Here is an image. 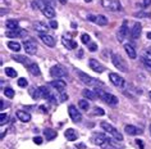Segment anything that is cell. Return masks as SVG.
I'll use <instances>...</instances> for the list:
<instances>
[{
    "instance_id": "obj_16",
    "label": "cell",
    "mask_w": 151,
    "mask_h": 149,
    "mask_svg": "<svg viewBox=\"0 0 151 149\" xmlns=\"http://www.w3.org/2000/svg\"><path fill=\"white\" fill-rule=\"evenodd\" d=\"M127 23H128L127 21H123L122 26L119 27V31H118V33H116V37H118L119 41H123L124 37H126L127 33H128V26H127Z\"/></svg>"
},
{
    "instance_id": "obj_11",
    "label": "cell",
    "mask_w": 151,
    "mask_h": 149,
    "mask_svg": "<svg viewBox=\"0 0 151 149\" xmlns=\"http://www.w3.org/2000/svg\"><path fill=\"white\" fill-rule=\"evenodd\" d=\"M88 66L93 72H96V73H101V72H104V70H105V67L96 59H90L88 60Z\"/></svg>"
},
{
    "instance_id": "obj_52",
    "label": "cell",
    "mask_w": 151,
    "mask_h": 149,
    "mask_svg": "<svg viewBox=\"0 0 151 149\" xmlns=\"http://www.w3.org/2000/svg\"><path fill=\"white\" fill-rule=\"evenodd\" d=\"M44 1H45V3H47V4H49V0H44Z\"/></svg>"
},
{
    "instance_id": "obj_28",
    "label": "cell",
    "mask_w": 151,
    "mask_h": 149,
    "mask_svg": "<svg viewBox=\"0 0 151 149\" xmlns=\"http://www.w3.org/2000/svg\"><path fill=\"white\" fill-rule=\"evenodd\" d=\"M5 26L8 30H17L19 28V23H18V21L16 20H8L5 22Z\"/></svg>"
},
{
    "instance_id": "obj_24",
    "label": "cell",
    "mask_w": 151,
    "mask_h": 149,
    "mask_svg": "<svg viewBox=\"0 0 151 149\" xmlns=\"http://www.w3.org/2000/svg\"><path fill=\"white\" fill-rule=\"evenodd\" d=\"M64 135H65L67 140H69V141H74V140H77V137H78L77 132H76V130H73V129H68Z\"/></svg>"
},
{
    "instance_id": "obj_19",
    "label": "cell",
    "mask_w": 151,
    "mask_h": 149,
    "mask_svg": "<svg viewBox=\"0 0 151 149\" xmlns=\"http://www.w3.org/2000/svg\"><path fill=\"white\" fill-rule=\"evenodd\" d=\"M62 43H63L64 47H65L67 49H69V50H72V49H76V48L78 47L76 41L70 40L69 37H67V36H63V37H62Z\"/></svg>"
},
{
    "instance_id": "obj_38",
    "label": "cell",
    "mask_w": 151,
    "mask_h": 149,
    "mask_svg": "<svg viewBox=\"0 0 151 149\" xmlns=\"http://www.w3.org/2000/svg\"><path fill=\"white\" fill-rule=\"evenodd\" d=\"M93 114H99V116H103V114H104V109H103V108H99V107H96V108L93 109Z\"/></svg>"
},
{
    "instance_id": "obj_3",
    "label": "cell",
    "mask_w": 151,
    "mask_h": 149,
    "mask_svg": "<svg viewBox=\"0 0 151 149\" xmlns=\"http://www.w3.org/2000/svg\"><path fill=\"white\" fill-rule=\"evenodd\" d=\"M101 127H103V130H105V131H106L109 135L110 136H113L114 137L115 140H119V141H122L123 140V136H122V134H120L118 130H116L114 126H111L110 124H109V122H105V121H103L101 122Z\"/></svg>"
},
{
    "instance_id": "obj_4",
    "label": "cell",
    "mask_w": 151,
    "mask_h": 149,
    "mask_svg": "<svg viewBox=\"0 0 151 149\" xmlns=\"http://www.w3.org/2000/svg\"><path fill=\"white\" fill-rule=\"evenodd\" d=\"M50 76H52L54 78L67 77V76H68V71L62 66V64H55V66H52L50 68Z\"/></svg>"
},
{
    "instance_id": "obj_41",
    "label": "cell",
    "mask_w": 151,
    "mask_h": 149,
    "mask_svg": "<svg viewBox=\"0 0 151 149\" xmlns=\"http://www.w3.org/2000/svg\"><path fill=\"white\" fill-rule=\"evenodd\" d=\"M33 143H35V144H41V143H42V137L35 136V137H33Z\"/></svg>"
},
{
    "instance_id": "obj_31",
    "label": "cell",
    "mask_w": 151,
    "mask_h": 149,
    "mask_svg": "<svg viewBox=\"0 0 151 149\" xmlns=\"http://www.w3.org/2000/svg\"><path fill=\"white\" fill-rule=\"evenodd\" d=\"M31 95L33 99H40L42 98V93H41L40 87H35V89H31Z\"/></svg>"
},
{
    "instance_id": "obj_35",
    "label": "cell",
    "mask_w": 151,
    "mask_h": 149,
    "mask_svg": "<svg viewBox=\"0 0 151 149\" xmlns=\"http://www.w3.org/2000/svg\"><path fill=\"white\" fill-rule=\"evenodd\" d=\"M4 94H5L9 99H12V98L14 97V90L10 89V87H6V89H4Z\"/></svg>"
},
{
    "instance_id": "obj_12",
    "label": "cell",
    "mask_w": 151,
    "mask_h": 149,
    "mask_svg": "<svg viewBox=\"0 0 151 149\" xmlns=\"http://www.w3.org/2000/svg\"><path fill=\"white\" fill-rule=\"evenodd\" d=\"M47 85L50 86V87H52V89L58 90V91H63L64 89H65L67 84H65V81H63V80H60V78H55L54 81L49 82Z\"/></svg>"
},
{
    "instance_id": "obj_34",
    "label": "cell",
    "mask_w": 151,
    "mask_h": 149,
    "mask_svg": "<svg viewBox=\"0 0 151 149\" xmlns=\"http://www.w3.org/2000/svg\"><path fill=\"white\" fill-rule=\"evenodd\" d=\"M9 121V116L6 113H1L0 114V125H5Z\"/></svg>"
},
{
    "instance_id": "obj_13",
    "label": "cell",
    "mask_w": 151,
    "mask_h": 149,
    "mask_svg": "<svg viewBox=\"0 0 151 149\" xmlns=\"http://www.w3.org/2000/svg\"><path fill=\"white\" fill-rule=\"evenodd\" d=\"M12 58H13L14 60H17L18 63H21V64H23V66H26V67L31 66V64L33 63L27 55H21V54H17V55H16V54H13Z\"/></svg>"
},
{
    "instance_id": "obj_20",
    "label": "cell",
    "mask_w": 151,
    "mask_h": 149,
    "mask_svg": "<svg viewBox=\"0 0 151 149\" xmlns=\"http://www.w3.org/2000/svg\"><path fill=\"white\" fill-rule=\"evenodd\" d=\"M16 116H17L18 120L22 121V122H29V121H31V114L27 113V112H24V110H17Z\"/></svg>"
},
{
    "instance_id": "obj_26",
    "label": "cell",
    "mask_w": 151,
    "mask_h": 149,
    "mask_svg": "<svg viewBox=\"0 0 151 149\" xmlns=\"http://www.w3.org/2000/svg\"><path fill=\"white\" fill-rule=\"evenodd\" d=\"M82 95H83L85 98L90 99V100H96V98H97V95H96L95 91H91L88 89H85L83 91H82Z\"/></svg>"
},
{
    "instance_id": "obj_46",
    "label": "cell",
    "mask_w": 151,
    "mask_h": 149,
    "mask_svg": "<svg viewBox=\"0 0 151 149\" xmlns=\"http://www.w3.org/2000/svg\"><path fill=\"white\" fill-rule=\"evenodd\" d=\"M77 149H85V144H83V143L78 144V145H77Z\"/></svg>"
},
{
    "instance_id": "obj_21",
    "label": "cell",
    "mask_w": 151,
    "mask_h": 149,
    "mask_svg": "<svg viewBox=\"0 0 151 149\" xmlns=\"http://www.w3.org/2000/svg\"><path fill=\"white\" fill-rule=\"evenodd\" d=\"M49 27H50V26H46L45 23H42V22H36V23H33V28L40 33H46L49 31Z\"/></svg>"
},
{
    "instance_id": "obj_54",
    "label": "cell",
    "mask_w": 151,
    "mask_h": 149,
    "mask_svg": "<svg viewBox=\"0 0 151 149\" xmlns=\"http://www.w3.org/2000/svg\"><path fill=\"white\" fill-rule=\"evenodd\" d=\"M149 95H150V98H151V91H150V93H149Z\"/></svg>"
},
{
    "instance_id": "obj_22",
    "label": "cell",
    "mask_w": 151,
    "mask_h": 149,
    "mask_svg": "<svg viewBox=\"0 0 151 149\" xmlns=\"http://www.w3.org/2000/svg\"><path fill=\"white\" fill-rule=\"evenodd\" d=\"M124 50H126V53L128 54V57H129L131 59H136V58H137V53H136L134 48L132 47V45L124 44Z\"/></svg>"
},
{
    "instance_id": "obj_27",
    "label": "cell",
    "mask_w": 151,
    "mask_h": 149,
    "mask_svg": "<svg viewBox=\"0 0 151 149\" xmlns=\"http://www.w3.org/2000/svg\"><path fill=\"white\" fill-rule=\"evenodd\" d=\"M93 23L99 25V26H106L108 25V18L105 16H95V21H93Z\"/></svg>"
},
{
    "instance_id": "obj_39",
    "label": "cell",
    "mask_w": 151,
    "mask_h": 149,
    "mask_svg": "<svg viewBox=\"0 0 151 149\" xmlns=\"http://www.w3.org/2000/svg\"><path fill=\"white\" fill-rule=\"evenodd\" d=\"M136 144L138 145V149H145V144H143V141H142V140L136 139Z\"/></svg>"
},
{
    "instance_id": "obj_7",
    "label": "cell",
    "mask_w": 151,
    "mask_h": 149,
    "mask_svg": "<svg viewBox=\"0 0 151 149\" xmlns=\"http://www.w3.org/2000/svg\"><path fill=\"white\" fill-rule=\"evenodd\" d=\"M106 140H108V136L103 132H93L91 136V141L95 145H99V147H104Z\"/></svg>"
},
{
    "instance_id": "obj_8",
    "label": "cell",
    "mask_w": 151,
    "mask_h": 149,
    "mask_svg": "<svg viewBox=\"0 0 151 149\" xmlns=\"http://www.w3.org/2000/svg\"><path fill=\"white\" fill-rule=\"evenodd\" d=\"M68 113H69L70 120L73 121L74 124H78V122H81V120H82V114H81L80 110H78L77 107L69 105V107H68Z\"/></svg>"
},
{
    "instance_id": "obj_36",
    "label": "cell",
    "mask_w": 151,
    "mask_h": 149,
    "mask_svg": "<svg viewBox=\"0 0 151 149\" xmlns=\"http://www.w3.org/2000/svg\"><path fill=\"white\" fill-rule=\"evenodd\" d=\"M90 40H91V39H90V36L87 35V33H83V35H81V41H82V43H83V44H90Z\"/></svg>"
},
{
    "instance_id": "obj_23",
    "label": "cell",
    "mask_w": 151,
    "mask_h": 149,
    "mask_svg": "<svg viewBox=\"0 0 151 149\" xmlns=\"http://www.w3.org/2000/svg\"><path fill=\"white\" fill-rule=\"evenodd\" d=\"M42 13H44V16L47 17V18H54L55 17V9L52 8L51 5H46V7H45V8L42 9Z\"/></svg>"
},
{
    "instance_id": "obj_44",
    "label": "cell",
    "mask_w": 151,
    "mask_h": 149,
    "mask_svg": "<svg viewBox=\"0 0 151 149\" xmlns=\"http://www.w3.org/2000/svg\"><path fill=\"white\" fill-rule=\"evenodd\" d=\"M136 17H150V14H146L143 12H139V13H136Z\"/></svg>"
},
{
    "instance_id": "obj_47",
    "label": "cell",
    "mask_w": 151,
    "mask_h": 149,
    "mask_svg": "<svg viewBox=\"0 0 151 149\" xmlns=\"http://www.w3.org/2000/svg\"><path fill=\"white\" fill-rule=\"evenodd\" d=\"M77 57H78V58H82V57H83V50H80V52H78Z\"/></svg>"
},
{
    "instance_id": "obj_49",
    "label": "cell",
    "mask_w": 151,
    "mask_h": 149,
    "mask_svg": "<svg viewBox=\"0 0 151 149\" xmlns=\"http://www.w3.org/2000/svg\"><path fill=\"white\" fill-rule=\"evenodd\" d=\"M147 39L151 40V32H147Z\"/></svg>"
},
{
    "instance_id": "obj_45",
    "label": "cell",
    "mask_w": 151,
    "mask_h": 149,
    "mask_svg": "<svg viewBox=\"0 0 151 149\" xmlns=\"http://www.w3.org/2000/svg\"><path fill=\"white\" fill-rule=\"evenodd\" d=\"M151 4V0H143V7H145V8H146V7H149Z\"/></svg>"
},
{
    "instance_id": "obj_53",
    "label": "cell",
    "mask_w": 151,
    "mask_h": 149,
    "mask_svg": "<svg viewBox=\"0 0 151 149\" xmlns=\"http://www.w3.org/2000/svg\"><path fill=\"white\" fill-rule=\"evenodd\" d=\"M150 134H151V125H150Z\"/></svg>"
},
{
    "instance_id": "obj_33",
    "label": "cell",
    "mask_w": 151,
    "mask_h": 149,
    "mask_svg": "<svg viewBox=\"0 0 151 149\" xmlns=\"http://www.w3.org/2000/svg\"><path fill=\"white\" fill-rule=\"evenodd\" d=\"M5 75L9 76V77H16V76H17V71L14 70V68L6 67V68H5Z\"/></svg>"
},
{
    "instance_id": "obj_32",
    "label": "cell",
    "mask_w": 151,
    "mask_h": 149,
    "mask_svg": "<svg viewBox=\"0 0 151 149\" xmlns=\"http://www.w3.org/2000/svg\"><path fill=\"white\" fill-rule=\"evenodd\" d=\"M78 107L82 109V110H88L90 108V104H88V102L87 100H85V99H82V100L78 102Z\"/></svg>"
},
{
    "instance_id": "obj_17",
    "label": "cell",
    "mask_w": 151,
    "mask_h": 149,
    "mask_svg": "<svg viewBox=\"0 0 151 149\" xmlns=\"http://www.w3.org/2000/svg\"><path fill=\"white\" fill-rule=\"evenodd\" d=\"M124 131L127 134H129V135H138V134L143 132V129L137 127V126H133V125H127L124 127Z\"/></svg>"
},
{
    "instance_id": "obj_5",
    "label": "cell",
    "mask_w": 151,
    "mask_h": 149,
    "mask_svg": "<svg viewBox=\"0 0 151 149\" xmlns=\"http://www.w3.org/2000/svg\"><path fill=\"white\" fill-rule=\"evenodd\" d=\"M111 62L115 66V68H118L120 72H127L128 71L126 62H124V59L119 54H113L111 55Z\"/></svg>"
},
{
    "instance_id": "obj_42",
    "label": "cell",
    "mask_w": 151,
    "mask_h": 149,
    "mask_svg": "<svg viewBox=\"0 0 151 149\" xmlns=\"http://www.w3.org/2000/svg\"><path fill=\"white\" fill-rule=\"evenodd\" d=\"M88 49H90L91 52H95L96 49H97V45L93 44V43H91V44H88Z\"/></svg>"
},
{
    "instance_id": "obj_37",
    "label": "cell",
    "mask_w": 151,
    "mask_h": 149,
    "mask_svg": "<svg viewBox=\"0 0 151 149\" xmlns=\"http://www.w3.org/2000/svg\"><path fill=\"white\" fill-rule=\"evenodd\" d=\"M18 85H19L21 87H26L28 85V82H27V80H26L24 77H21L19 80H18Z\"/></svg>"
},
{
    "instance_id": "obj_2",
    "label": "cell",
    "mask_w": 151,
    "mask_h": 149,
    "mask_svg": "<svg viewBox=\"0 0 151 149\" xmlns=\"http://www.w3.org/2000/svg\"><path fill=\"white\" fill-rule=\"evenodd\" d=\"M76 71V73H77V76L80 77V80L83 84H86V85H88V86H95V87H99V86H103V82L99 81V80H96V78H93L91 77V76H88V75H86L85 72H82L80 70H74Z\"/></svg>"
},
{
    "instance_id": "obj_40",
    "label": "cell",
    "mask_w": 151,
    "mask_h": 149,
    "mask_svg": "<svg viewBox=\"0 0 151 149\" xmlns=\"http://www.w3.org/2000/svg\"><path fill=\"white\" fill-rule=\"evenodd\" d=\"M49 26H50L52 30H56V28H58V22H56V21H51L50 23H49Z\"/></svg>"
},
{
    "instance_id": "obj_48",
    "label": "cell",
    "mask_w": 151,
    "mask_h": 149,
    "mask_svg": "<svg viewBox=\"0 0 151 149\" xmlns=\"http://www.w3.org/2000/svg\"><path fill=\"white\" fill-rule=\"evenodd\" d=\"M41 109H42V110H44V112H47V108H46V107H44V105H42V107H41Z\"/></svg>"
},
{
    "instance_id": "obj_30",
    "label": "cell",
    "mask_w": 151,
    "mask_h": 149,
    "mask_svg": "<svg viewBox=\"0 0 151 149\" xmlns=\"http://www.w3.org/2000/svg\"><path fill=\"white\" fill-rule=\"evenodd\" d=\"M27 70L31 72L33 76H40V75H41V71H40V68H39V66H37L36 63H32L31 66H28Z\"/></svg>"
},
{
    "instance_id": "obj_50",
    "label": "cell",
    "mask_w": 151,
    "mask_h": 149,
    "mask_svg": "<svg viewBox=\"0 0 151 149\" xmlns=\"http://www.w3.org/2000/svg\"><path fill=\"white\" fill-rule=\"evenodd\" d=\"M59 1L62 3V4H65V3H67V0H59Z\"/></svg>"
},
{
    "instance_id": "obj_43",
    "label": "cell",
    "mask_w": 151,
    "mask_h": 149,
    "mask_svg": "<svg viewBox=\"0 0 151 149\" xmlns=\"http://www.w3.org/2000/svg\"><path fill=\"white\" fill-rule=\"evenodd\" d=\"M67 99H68V95H67L65 93L60 94V99H59V100H60V102H64V100H67Z\"/></svg>"
},
{
    "instance_id": "obj_14",
    "label": "cell",
    "mask_w": 151,
    "mask_h": 149,
    "mask_svg": "<svg viewBox=\"0 0 151 149\" xmlns=\"http://www.w3.org/2000/svg\"><path fill=\"white\" fill-rule=\"evenodd\" d=\"M24 50L27 54H36L37 53V44L32 40L24 41Z\"/></svg>"
},
{
    "instance_id": "obj_10",
    "label": "cell",
    "mask_w": 151,
    "mask_h": 149,
    "mask_svg": "<svg viewBox=\"0 0 151 149\" xmlns=\"http://www.w3.org/2000/svg\"><path fill=\"white\" fill-rule=\"evenodd\" d=\"M5 35L8 37H10V39H18V37H24L27 35V32H26L24 30L17 28V30H8Z\"/></svg>"
},
{
    "instance_id": "obj_29",
    "label": "cell",
    "mask_w": 151,
    "mask_h": 149,
    "mask_svg": "<svg viewBox=\"0 0 151 149\" xmlns=\"http://www.w3.org/2000/svg\"><path fill=\"white\" fill-rule=\"evenodd\" d=\"M6 45H8V48L10 49V50H13V52H19L21 48H22L21 44L18 43V41H8Z\"/></svg>"
},
{
    "instance_id": "obj_15",
    "label": "cell",
    "mask_w": 151,
    "mask_h": 149,
    "mask_svg": "<svg viewBox=\"0 0 151 149\" xmlns=\"http://www.w3.org/2000/svg\"><path fill=\"white\" fill-rule=\"evenodd\" d=\"M40 39L42 40L44 44H46L49 48H54L55 47V39L50 35H47V33H39Z\"/></svg>"
},
{
    "instance_id": "obj_25",
    "label": "cell",
    "mask_w": 151,
    "mask_h": 149,
    "mask_svg": "<svg viewBox=\"0 0 151 149\" xmlns=\"http://www.w3.org/2000/svg\"><path fill=\"white\" fill-rule=\"evenodd\" d=\"M44 136L46 137L47 140H54L55 137H56V131L55 130H52V129H45L44 130Z\"/></svg>"
},
{
    "instance_id": "obj_51",
    "label": "cell",
    "mask_w": 151,
    "mask_h": 149,
    "mask_svg": "<svg viewBox=\"0 0 151 149\" xmlns=\"http://www.w3.org/2000/svg\"><path fill=\"white\" fill-rule=\"evenodd\" d=\"M85 1H86V3H90V1H92V0H85Z\"/></svg>"
},
{
    "instance_id": "obj_18",
    "label": "cell",
    "mask_w": 151,
    "mask_h": 149,
    "mask_svg": "<svg viewBox=\"0 0 151 149\" xmlns=\"http://www.w3.org/2000/svg\"><path fill=\"white\" fill-rule=\"evenodd\" d=\"M141 30H142L141 23H134L133 27H132V30H131V37L132 39L137 40L139 37V35H141Z\"/></svg>"
},
{
    "instance_id": "obj_1",
    "label": "cell",
    "mask_w": 151,
    "mask_h": 149,
    "mask_svg": "<svg viewBox=\"0 0 151 149\" xmlns=\"http://www.w3.org/2000/svg\"><path fill=\"white\" fill-rule=\"evenodd\" d=\"M95 93H96L97 97H99L101 100H104L106 104L113 105V107L118 104V98H116L115 95H113L110 93H106V91L101 90V89H99V87H96V89H95Z\"/></svg>"
},
{
    "instance_id": "obj_9",
    "label": "cell",
    "mask_w": 151,
    "mask_h": 149,
    "mask_svg": "<svg viewBox=\"0 0 151 149\" xmlns=\"http://www.w3.org/2000/svg\"><path fill=\"white\" fill-rule=\"evenodd\" d=\"M109 78H110V81H111L113 85H115L118 87H123L124 84H126V81H124V78L122 77V76H119L116 73H113V72L109 73Z\"/></svg>"
},
{
    "instance_id": "obj_6",
    "label": "cell",
    "mask_w": 151,
    "mask_h": 149,
    "mask_svg": "<svg viewBox=\"0 0 151 149\" xmlns=\"http://www.w3.org/2000/svg\"><path fill=\"white\" fill-rule=\"evenodd\" d=\"M101 5H103L105 9L113 10V12H116V10L122 9L120 3L118 1V0H103V1H101Z\"/></svg>"
}]
</instances>
